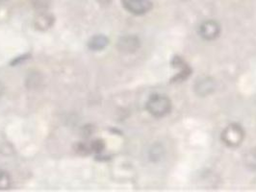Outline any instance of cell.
I'll use <instances>...</instances> for the list:
<instances>
[{
	"instance_id": "9",
	"label": "cell",
	"mask_w": 256,
	"mask_h": 192,
	"mask_svg": "<svg viewBox=\"0 0 256 192\" xmlns=\"http://www.w3.org/2000/svg\"><path fill=\"white\" fill-rule=\"evenodd\" d=\"M109 44V38L104 35H96L90 38L88 47L92 51H102Z\"/></svg>"
},
{
	"instance_id": "15",
	"label": "cell",
	"mask_w": 256,
	"mask_h": 192,
	"mask_svg": "<svg viewBox=\"0 0 256 192\" xmlns=\"http://www.w3.org/2000/svg\"><path fill=\"white\" fill-rule=\"evenodd\" d=\"M8 0H0V4H3V3H5V2H7Z\"/></svg>"
},
{
	"instance_id": "3",
	"label": "cell",
	"mask_w": 256,
	"mask_h": 192,
	"mask_svg": "<svg viewBox=\"0 0 256 192\" xmlns=\"http://www.w3.org/2000/svg\"><path fill=\"white\" fill-rule=\"evenodd\" d=\"M122 3L126 11L136 15L144 14L152 8L150 0H122Z\"/></svg>"
},
{
	"instance_id": "1",
	"label": "cell",
	"mask_w": 256,
	"mask_h": 192,
	"mask_svg": "<svg viewBox=\"0 0 256 192\" xmlns=\"http://www.w3.org/2000/svg\"><path fill=\"white\" fill-rule=\"evenodd\" d=\"M146 108L152 116L160 118L170 114L172 111V102L168 97L163 94H154L148 98Z\"/></svg>"
},
{
	"instance_id": "12",
	"label": "cell",
	"mask_w": 256,
	"mask_h": 192,
	"mask_svg": "<svg viewBox=\"0 0 256 192\" xmlns=\"http://www.w3.org/2000/svg\"><path fill=\"white\" fill-rule=\"evenodd\" d=\"M33 6L37 12L48 11L50 7V0H33Z\"/></svg>"
},
{
	"instance_id": "8",
	"label": "cell",
	"mask_w": 256,
	"mask_h": 192,
	"mask_svg": "<svg viewBox=\"0 0 256 192\" xmlns=\"http://www.w3.org/2000/svg\"><path fill=\"white\" fill-rule=\"evenodd\" d=\"M215 89V84L214 81L209 78V77H204L200 80H198L194 86L196 92L200 95V96H205L210 94Z\"/></svg>"
},
{
	"instance_id": "14",
	"label": "cell",
	"mask_w": 256,
	"mask_h": 192,
	"mask_svg": "<svg viewBox=\"0 0 256 192\" xmlns=\"http://www.w3.org/2000/svg\"><path fill=\"white\" fill-rule=\"evenodd\" d=\"M4 89H5V88H4V86L0 83V97H1V96H2V94L4 93Z\"/></svg>"
},
{
	"instance_id": "5",
	"label": "cell",
	"mask_w": 256,
	"mask_h": 192,
	"mask_svg": "<svg viewBox=\"0 0 256 192\" xmlns=\"http://www.w3.org/2000/svg\"><path fill=\"white\" fill-rule=\"evenodd\" d=\"M140 39L136 36H124L118 39V48L124 53H133L140 47Z\"/></svg>"
},
{
	"instance_id": "13",
	"label": "cell",
	"mask_w": 256,
	"mask_h": 192,
	"mask_svg": "<svg viewBox=\"0 0 256 192\" xmlns=\"http://www.w3.org/2000/svg\"><path fill=\"white\" fill-rule=\"evenodd\" d=\"M26 82L29 83V88L37 87L38 83L40 82L38 74H31V75H29V79H27Z\"/></svg>"
},
{
	"instance_id": "10",
	"label": "cell",
	"mask_w": 256,
	"mask_h": 192,
	"mask_svg": "<svg viewBox=\"0 0 256 192\" xmlns=\"http://www.w3.org/2000/svg\"><path fill=\"white\" fill-rule=\"evenodd\" d=\"M244 164L250 170H256V148L252 149L244 156Z\"/></svg>"
},
{
	"instance_id": "2",
	"label": "cell",
	"mask_w": 256,
	"mask_h": 192,
	"mask_svg": "<svg viewBox=\"0 0 256 192\" xmlns=\"http://www.w3.org/2000/svg\"><path fill=\"white\" fill-rule=\"evenodd\" d=\"M244 138L243 128L236 123L228 125L222 133L220 139L222 142L231 148H236L242 144Z\"/></svg>"
},
{
	"instance_id": "6",
	"label": "cell",
	"mask_w": 256,
	"mask_h": 192,
	"mask_svg": "<svg viewBox=\"0 0 256 192\" xmlns=\"http://www.w3.org/2000/svg\"><path fill=\"white\" fill-rule=\"evenodd\" d=\"M54 24V16L48 11L38 12L34 19V26L40 31H46Z\"/></svg>"
},
{
	"instance_id": "7",
	"label": "cell",
	"mask_w": 256,
	"mask_h": 192,
	"mask_svg": "<svg viewBox=\"0 0 256 192\" xmlns=\"http://www.w3.org/2000/svg\"><path fill=\"white\" fill-rule=\"evenodd\" d=\"M172 64L174 67L180 68V73L174 77L172 82H183L185 79H187L191 75L192 69L190 68V66L188 64L183 61V59L181 57H174L172 59Z\"/></svg>"
},
{
	"instance_id": "11",
	"label": "cell",
	"mask_w": 256,
	"mask_h": 192,
	"mask_svg": "<svg viewBox=\"0 0 256 192\" xmlns=\"http://www.w3.org/2000/svg\"><path fill=\"white\" fill-rule=\"evenodd\" d=\"M11 187V178L8 172L0 169V191L9 190Z\"/></svg>"
},
{
	"instance_id": "4",
	"label": "cell",
	"mask_w": 256,
	"mask_h": 192,
	"mask_svg": "<svg viewBox=\"0 0 256 192\" xmlns=\"http://www.w3.org/2000/svg\"><path fill=\"white\" fill-rule=\"evenodd\" d=\"M220 26L215 20H206L200 27V34L206 40H213L218 38Z\"/></svg>"
}]
</instances>
